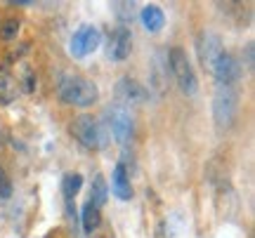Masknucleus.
Returning <instances> with one entry per match:
<instances>
[{
	"label": "nucleus",
	"mask_w": 255,
	"mask_h": 238,
	"mask_svg": "<svg viewBox=\"0 0 255 238\" xmlns=\"http://www.w3.org/2000/svg\"><path fill=\"white\" fill-rule=\"evenodd\" d=\"M225 52L222 47V40H220L218 33L213 31H201L196 36V57H199L201 66L206 71H213V64L218 62V57Z\"/></svg>",
	"instance_id": "6"
},
{
	"label": "nucleus",
	"mask_w": 255,
	"mask_h": 238,
	"mask_svg": "<svg viewBox=\"0 0 255 238\" xmlns=\"http://www.w3.org/2000/svg\"><path fill=\"white\" fill-rule=\"evenodd\" d=\"M19 94V80L9 74V69H0V104L7 106L17 99Z\"/></svg>",
	"instance_id": "12"
},
{
	"label": "nucleus",
	"mask_w": 255,
	"mask_h": 238,
	"mask_svg": "<svg viewBox=\"0 0 255 238\" xmlns=\"http://www.w3.org/2000/svg\"><path fill=\"white\" fill-rule=\"evenodd\" d=\"M104 116H107V128H109L111 137L116 139L121 147H126L128 142H132L135 120H132L130 111H128L123 104H111L109 109L104 111Z\"/></svg>",
	"instance_id": "5"
},
{
	"label": "nucleus",
	"mask_w": 255,
	"mask_h": 238,
	"mask_svg": "<svg viewBox=\"0 0 255 238\" xmlns=\"http://www.w3.org/2000/svg\"><path fill=\"white\" fill-rule=\"evenodd\" d=\"M116 97H119L123 104H142V101L149 99V92H146L144 85H139L135 78L123 76V78L116 82Z\"/></svg>",
	"instance_id": "10"
},
{
	"label": "nucleus",
	"mask_w": 255,
	"mask_h": 238,
	"mask_svg": "<svg viewBox=\"0 0 255 238\" xmlns=\"http://www.w3.org/2000/svg\"><path fill=\"white\" fill-rule=\"evenodd\" d=\"M57 94H59V99H62L64 104L85 109V106L97 104V99H100V87L92 80L83 78V76L66 74L57 82Z\"/></svg>",
	"instance_id": "1"
},
{
	"label": "nucleus",
	"mask_w": 255,
	"mask_h": 238,
	"mask_svg": "<svg viewBox=\"0 0 255 238\" xmlns=\"http://www.w3.org/2000/svg\"><path fill=\"white\" fill-rule=\"evenodd\" d=\"M102 43V33L100 28L95 26H81L76 33L71 36V43H69V50L76 59H83V57L92 55Z\"/></svg>",
	"instance_id": "7"
},
{
	"label": "nucleus",
	"mask_w": 255,
	"mask_h": 238,
	"mask_svg": "<svg viewBox=\"0 0 255 238\" xmlns=\"http://www.w3.org/2000/svg\"><path fill=\"white\" fill-rule=\"evenodd\" d=\"M83 186V174L81 172H66L62 179V191L64 196H66V201H71L76 193L81 191Z\"/></svg>",
	"instance_id": "16"
},
{
	"label": "nucleus",
	"mask_w": 255,
	"mask_h": 238,
	"mask_svg": "<svg viewBox=\"0 0 255 238\" xmlns=\"http://www.w3.org/2000/svg\"><path fill=\"white\" fill-rule=\"evenodd\" d=\"M210 74L215 76V80L218 85H232V82L239 80V76H241V64H239V59L232 52H222L218 57V62L213 64V71Z\"/></svg>",
	"instance_id": "8"
},
{
	"label": "nucleus",
	"mask_w": 255,
	"mask_h": 238,
	"mask_svg": "<svg viewBox=\"0 0 255 238\" xmlns=\"http://www.w3.org/2000/svg\"><path fill=\"white\" fill-rule=\"evenodd\" d=\"M109 198V186H107V179L102 177V174H95V179H92V186H90V203L92 205H97L102 210V205L107 203Z\"/></svg>",
	"instance_id": "15"
},
{
	"label": "nucleus",
	"mask_w": 255,
	"mask_h": 238,
	"mask_svg": "<svg viewBox=\"0 0 255 238\" xmlns=\"http://www.w3.org/2000/svg\"><path fill=\"white\" fill-rule=\"evenodd\" d=\"M24 90L26 92H33L36 90V76L31 69H24Z\"/></svg>",
	"instance_id": "19"
},
{
	"label": "nucleus",
	"mask_w": 255,
	"mask_h": 238,
	"mask_svg": "<svg viewBox=\"0 0 255 238\" xmlns=\"http://www.w3.org/2000/svg\"><path fill=\"white\" fill-rule=\"evenodd\" d=\"M111 191L119 201H130L132 198V186H130V174H128V167L123 163H119L114 167V174H111Z\"/></svg>",
	"instance_id": "11"
},
{
	"label": "nucleus",
	"mask_w": 255,
	"mask_h": 238,
	"mask_svg": "<svg viewBox=\"0 0 255 238\" xmlns=\"http://www.w3.org/2000/svg\"><path fill=\"white\" fill-rule=\"evenodd\" d=\"M237 109H239V99L234 87L232 85H218L215 94H213V118H215V125L220 130L232 128V123L237 118Z\"/></svg>",
	"instance_id": "4"
},
{
	"label": "nucleus",
	"mask_w": 255,
	"mask_h": 238,
	"mask_svg": "<svg viewBox=\"0 0 255 238\" xmlns=\"http://www.w3.org/2000/svg\"><path fill=\"white\" fill-rule=\"evenodd\" d=\"M139 19H142V24H144V28L149 31V33H158L165 24L163 9L158 7V5H146V7L142 9Z\"/></svg>",
	"instance_id": "13"
},
{
	"label": "nucleus",
	"mask_w": 255,
	"mask_h": 238,
	"mask_svg": "<svg viewBox=\"0 0 255 238\" xmlns=\"http://www.w3.org/2000/svg\"><path fill=\"white\" fill-rule=\"evenodd\" d=\"M69 130H71L73 137L81 142V147L90 149V151H100V149L107 147V132H104V128L92 116L83 113L78 118H73Z\"/></svg>",
	"instance_id": "3"
},
{
	"label": "nucleus",
	"mask_w": 255,
	"mask_h": 238,
	"mask_svg": "<svg viewBox=\"0 0 255 238\" xmlns=\"http://www.w3.org/2000/svg\"><path fill=\"white\" fill-rule=\"evenodd\" d=\"M130 50H132V33L128 26H119L109 36V50L107 52L114 62H123L130 57Z\"/></svg>",
	"instance_id": "9"
},
{
	"label": "nucleus",
	"mask_w": 255,
	"mask_h": 238,
	"mask_svg": "<svg viewBox=\"0 0 255 238\" xmlns=\"http://www.w3.org/2000/svg\"><path fill=\"white\" fill-rule=\"evenodd\" d=\"M9 196H12V184H9L7 172L0 167V201H7Z\"/></svg>",
	"instance_id": "18"
},
{
	"label": "nucleus",
	"mask_w": 255,
	"mask_h": 238,
	"mask_svg": "<svg viewBox=\"0 0 255 238\" xmlns=\"http://www.w3.org/2000/svg\"><path fill=\"white\" fill-rule=\"evenodd\" d=\"M81 224H83V231L85 234H92V231L97 229L102 224V212L97 205H92L90 201L83 205V210H81Z\"/></svg>",
	"instance_id": "14"
},
{
	"label": "nucleus",
	"mask_w": 255,
	"mask_h": 238,
	"mask_svg": "<svg viewBox=\"0 0 255 238\" xmlns=\"http://www.w3.org/2000/svg\"><path fill=\"white\" fill-rule=\"evenodd\" d=\"M246 69H253V45H246Z\"/></svg>",
	"instance_id": "20"
},
{
	"label": "nucleus",
	"mask_w": 255,
	"mask_h": 238,
	"mask_svg": "<svg viewBox=\"0 0 255 238\" xmlns=\"http://www.w3.org/2000/svg\"><path fill=\"white\" fill-rule=\"evenodd\" d=\"M168 69L175 76V80H177V85H180V90L184 94H196L199 78H196V71H194L189 57H187V52L182 47H170V52H168Z\"/></svg>",
	"instance_id": "2"
},
{
	"label": "nucleus",
	"mask_w": 255,
	"mask_h": 238,
	"mask_svg": "<svg viewBox=\"0 0 255 238\" xmlns=\"http://www.w3.org/2000/svg\"><path fill=\"white\" fill-rule=\"evenodd\" d=\"M17 33H19V21L17 19H7V21L2 24V28H0V36L5 38V40H12Z\"/></svg>",
	"instance_id": "17"
}]
</instances>
